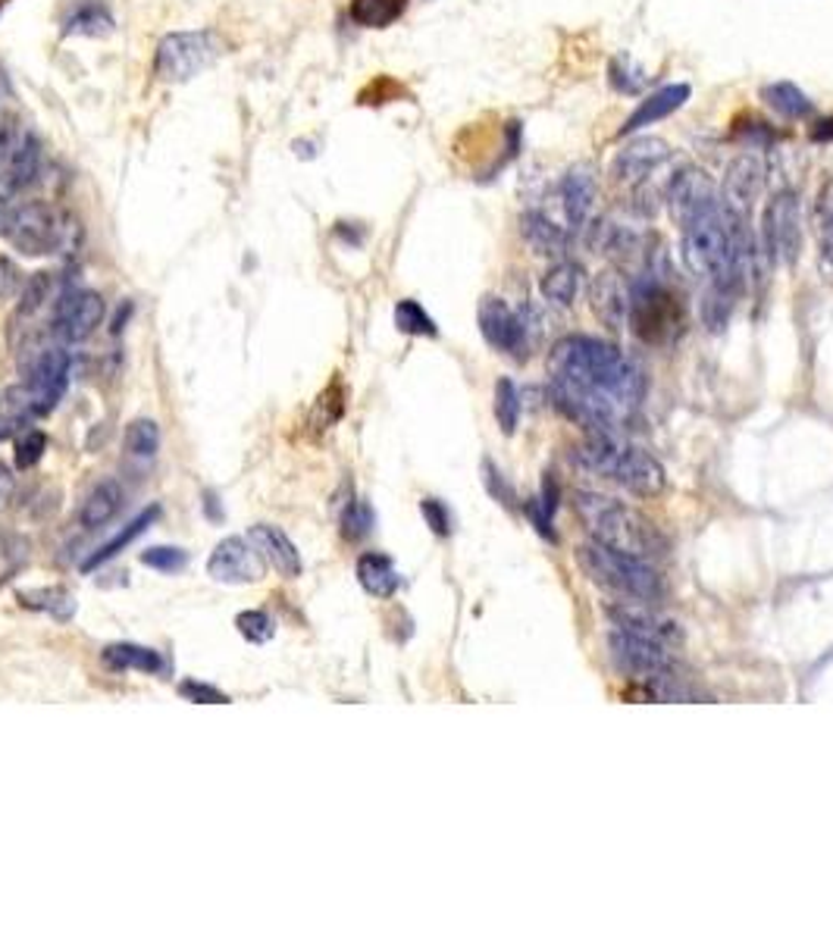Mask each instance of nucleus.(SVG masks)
Wrapping results in <instances>:
<instances>
[{
    "label": "nucleus",
    "instance_id": "nucleus-14",
    "mask_svg": "<svg viewBox=\"0 0 833 939\" xmlns=\"http://www.w3.org/2000/svg\"><path fill=\"white\" fill-rule=\"evenodd\" d=\"M718 204H721V197L715 192L708 173L699 167H683L667 185V207H671V217L677 219V226L718 207Z\"/></svg>",
    "mask_w": 833,
    "mask_h": 939
},
{
    "label": "nucleus",
    "instance_id": "nucleus-20",
    "mask_svg": "<svg viewBox=\"0 0 833 939\" xmlns=\"http://www.w3.org/2000/svg\"><path fill=\"white\" fill-rule=\"evenodd\" d=\"M689 94H693V88L686 85V82L658 88L646 101H639V107L624 119L620 135H634V131L646 129V126H655L658 119H667L671 113H677V110L689 101Z\"/></svg>",
    "mask_w": 833,
    "mask_h": 939
},
{
    "label": "nucleus",
    "instance_id": "nucleus-10",
    "mask_svg": "<svg viewBox=\"0 0 833 939\" xmlns=\"http://www.w3.org/2000/svg\"><path fill=\"white\" fill-rule=\"evenodd\" d=\"M608 645H612L614 664L624 674L639 677L642 683L674 674V657H671L664 642H655V639H646V635L627 633V630L614 627L612 635H608Z\"/></svg>",
    "mask_w": 833,
    "mask_h": 939
},
{
    "label": "nucleus",
    "instance_id": "nucleus-13",
    "mask_svg": "<svg viewBox=\"0 0 833 939\" xmlns=\"http://www.w3.org/2000/svg\"><path fill=\"white\" fill-rule=\"evenodd\" d=\"M207 573L210 580L226 583V586H244V583H258L263 580V561L261 551L244 542L241 536H229L222 539L207 561Z\"/></svg>",
    "mask_w": 833,
    "mask_h": 939
},
{
    "label": "nucleus",
    "instance_id": "nucleus-34",
    "mask_svg": "<svg viewBox=\"0 0 833 939\" xmlns=\"http://www.w3.org/2000/svg\"><path fill=\"white\" fill-rule=\"evenodd\" d=\"M495 420L504 436H511L521 423V392L511 379H499L495 386Z\"/></svg>",
    "mask_w": 833,
    "mask_h": 939
},
{
    "label": "nucleus",
    "instance_id": "nucleus-36",
    "mask_svg": "<svg viewBox=\"0 0 833 939\" xmlns=\"http://www.w3.org/2000/svg\"><path fill=\"white\" fill-rule=\"evenodd\" d=\"M555 507H558V492H555L551 480H546L543 482V495H536L533 504H529V520H533V526H536L546 539H555V533H551Z\"/></svg>",
    "mask_w": 833,
    "mask_h": 939
},
{
    "label": "nucleus",
    "instance_id": "nucleus-26",
    "mask_svg": "<svg viewBox=\"0 0 833 939\" xmlns=\"http://www.w3.org/2000/svg\"><path fill=\"white\" fill-rule=\"evenodd\" d=\"M543 298L551 305L570 307L577 301L580 288H583V266L573 261H558L546 276H543Z\"/></svg>",
    "mask_w": 833,
    "mask_h": 939
},
{
    "label": "nucleus",
    "instance_id": "nucleus-27",
    "mask_svg": "<svg viewBox=\"0 0 833 939\" xmlns=\"http://www.w3.org/2000/svg\"><path fill=\"white\" fill-rule=\"evenodd\" d=\"M104 664L113 671H141V674H160L163 671V657L157 655L153 649L145 645H132V642H116L107 645L104 652Z\"/></svg>",
    "mask_w": 833,
    "mask_h": 939
},
{
    "label": "nucleus",
    "instance_id": "nucleus-12",
    "mask_svg": "<svg viewBox=\"0 0 833 939\" xmlns=\"http://www.w3.org/2000/svg\"><path fill=\"white\" fill-rule=\"evenodd\" d=\"M66 386H69V351H42L28 370V386H25L28 411L38 416L50 414L57 408V401L64 398Z\"/></svg>",
    "mask_w": 833,
    "mask_h": 939
},
{
    "label": "nucleus",
    "instance_id": "nucleus-4",
    "mask_svg": "<svg viewBox=\"0 0 833 939\" xmlns=\"http://www.w3.org/2000/svg\"><path fill=\"white\" fill-rule=\"evenodd\" d=\"M577 564L583 568V573L590 576L598 589L614 592L624 602H646V605H658L667 586L661 580L649 561L614 551V548L602 546V542H586L577 548Z\"/></svg>",
    "mask_w": 833,
    "mask_h": 939
},
{
    "label": "nucleus",
    "instance_id": "nucleus-44",
    "mask_svg": "<svg viewBox=\"0 0 833 939\" xmlns=\"http://www.w3.org/2000/svg\"><path fill=\"white\" fill-rule=\"evenodd\" d=\"M16 210H20L16 197H0V239H10L13 222H16Z\"/></svg>",
    "mask_w": 833,
    "mask_h": 939
},
{
    "label": "nucleus",
    "instance_id": "nucleus-24",
    "mask_svg": "<svg viewBox=\"0 0 833 939\" xmlns=\"http://www.w3.org/2000/svg\"><path fill=\"white\" fill-rule=\"evenodd\" d=\"M357 583L373 598H392L401 586V573L395 570L392 558L383 551H367L357 558Z\"/></svg>",
    "mask_w": 833,
    "mask_h": 939
},
{
    "label": "nucleus",
    "instance_id": "nucleus-32",
    "mask_svg": "<svg viewBox=\"0 0 833 939\" xmlns=\"http://www.w3.org/2000/svg\"><path fill=\"white\" fill-rule=\"evenodd\" d=\"M395 327L404 335H426V339H436L438 335L436 320L411 298L398 301V307H395Z\"/></svg>",
    "mask_w": 833,
    "mask_h": 939
},
{
    "label": "nucleus",
    "instance_id": "nucleus-28",
    "mask_svg": "<svg viewBox=\"0 0 833 939\" xmlns=\"http://www.w3.org/2000/svg\"><path fill=\"white\" fill-rule=\"evenodd\" d=\"M762 101L784 119H806L811 113L809 94L792 82H771L762 88Z\"/></svg>",
    "mask_w": 833,
    "mask_h": 939
},
{
    "label": "nucleus",
    "instance_id": "nucleus-7",
    "mask_svg": "<svg viewBox=\"0 0 833 939\" xmlns=\"http://www.w3.org/2000/svg\"><path fill=\"white\" fill-rule=\"evenodd\" d=\"M219 54L222 44L214 32H173L157 44L153 72L163 82H189L214 64Z\"/></svg>",
    "mask_w": 833,
    "mask_h": 939
},
{
    "label": "nucleus",
    "instance_id": "nucleus-2",
    "mask_svg": "<svg viewBox=\"0 0 833 939\" xmlns=\"http://www.w3.org/2000/svg\"><path fill=\"white\" fill-rule=\"evenodd\" d=\"M573 504L592 542H602V546L642 558V561L667 554L664 533L630 504L617 502L612 495H598V492H577Z\"/></svg>",
    "mask_w": 833,
    "mask_h": 939
},
{
    "label": "nucleus",
    "instance_id": "nucleus-37",
    "mask_svg": "<svg viewBox=\"0 0 833 939\" xmlns=\"http://www.w3.org/2000/svg\"><path fill=\"white\" fill-rule=\"evenodd\" d=\"M50 288H54V276H50V273H35L28 283L22 285V317H32L35 310H42V307L47 305V298H50Z\"/></svg>",
    "mask_w": 833,
    "mask_h": 939
},
{
    "label": "nucleus",
    "instance_id": "nucleus-33",
    "mask_svg": "<svg viewBox=\"0 0 833 939\" xmlns=\"http://www.w3.org/2000/svg\"><path fill=\"white\" fill-rule=\"evenodd\" d=\"M126 448H129L135 458H153L157 448H160V426L148 420V416H138L126 426Z\"/></svg>",
    "mask_w": 833,
    "mask_h": 939
},
{
    "label": "nucleus",
    "instance_id": "nucleus-6",
    "mask_svg": "<svg viewBox=\"0 0 833 939\" xmlns=\"http://www.w3.org/2000/svg\"><path fill=\"white\" fill-rule=\"evenodd\" d=\"M762 251L777 266H792L802 254V204L792 188L771 197L762 210Z\"/></svg>",
    "mask_w": 833,
    "mask_h": 939
},
{
    "label": "nucleus",
    "instance_id": "nucleus-21",
    "mask_svg": "<svg viewBox=\"0 0 833 939\" xmlns=\"http://www.w3.org/2000/svg\"><path fill=\"white\" fill-rule=\"evenodd\" d=\"M561 204L573 229H583L590 222L592 204H595V167L577 163L561 179Z\"/></svg>",
    "mask_w": 833,
    "mask_h": 939
},
{
    "label": "nucleus",
    "instance_id": "nucleus-46",
    "mask_svg": "<svg viewBox=\"0 0 833 939\" xmlns=\"http://www.w3.org/2000/svg\"><path fill=\"white\" fill-rule=\"evenodd\" d=\"M809 138L814 141V145H831L833 141V116H824V119H818L814 126L809 129Z\"/></svg>",
    "mask_w": 833,
    "mask_h": 939
},
{
    "label": "nucleus",
    "instance_id": "nucleus-25",
    "mask_svg": "<svg viewBox=\"0 0 833 939\" xmlns=\"http://www.w3.org/2000/svg\"><path fill=\"white\" fill-rule=\"evenodd\" d=\"M123 502H126V495H123V485H119V482H98V485L88 492L85 504H82V511H79V524L85 526V529H101V526L110 524V520L119 514Z\"/></svg>",
    "mask_w": 833,
    "mask_h": 939
},
{
    "label": "nucleus",
    "instance_id": "nucleus-45",
    "mask_svg": "<svg viewBox=\"0 0 833 939\" xmlns=\"http://www.w3.org/2000/svg\"><path fill=\"white\" fill-rule=\"evenodd\" d=\"M13 492H16V477H13V470L7 463H0V511L10 504Z\"/></svg>",
    "mask_w": 833,
    "mask_h": 939
},
{
    "label": "nucleus",
    "instance_id": "nucleus-3",
    "mask_svg": "<svg viewBox=\"0 0 833 939\" xmlns=\"http://www.w3.org/2000/svg\"><path fill=\"white\" fill-rule=\"evenodd\" d=\"M570 458L586 473L614 482L634 495L652 499L664 489V467L646 448L630 445L614 433H592L573 445Z\"/></svg>",
    "mask_w": 833,
    "mask_h": 939
},
{
    "label": "nucleus",
    "instance_id": "nucleus-48",
    "mask_svg": "<svg viewBox=\"0 0 833 939\" xmlns=\"http://www.w3.org/2000/svg\"><path fill=\"white\" fill-rule=\"evenodd\" d=\"M0 3H3V0H0Z\"/></svg>",
    "mask_w": 833,
    "mask_h": 939
},
{
    "label": "nucleus",
    "instance_id": "nucleus-11",
    "mask_svg": "<svg viewBox=\"0 0 833 939\" xmlns=\"http://www.w3.org/2000/svg\"><path fill=\"white\" fill-rule=\"evenodd\" d=\"M477 323H480L482 339L502 354H511V357H524L526 348H529V335H526V323L524 317L514 310V307L489 295L482 298L480 310H477Z\"/></svg>",
    "mask_w": 833,
    "mask_h": 939
},
{
    "label": "nucleus",
    "instance_id": "nucleus-5",
    "mask_svg": "<svg viewBox=\"0 0 833 939\" xmlns=\"http://www.w3.org/2000/svg\"><path fill=\"white\" fill-rule=\"evenodd\" d=\"M627 327L646 345H667L686 327V307L677 288L658 270H646L630 283V320Z\"/></svg>",
    "mask_w": 833,
    "mask_h": 939
},
{
    "label": "nucleus",
    "instance_id": "nucleus-19",
    "mask_svg": "<svg viewBox=\"0 0 833 939\" xmlns=\"http://www.w3.org/2000/svg\"><path fill=\"white\" fill-rule=\"evenodd\" d=\"M667 157H671L667 141H661V138H634L624 151L614 157L612 175L617 182L639 185L646 175L655 173V167H661Z\"/></svg>",
    "mask_w": 833,
    "mask_h": 939
},
{
    "label": "nucleus",
    "instance_id": "nucleus-41",
    "mask_svg": "<svg viewBox=\"0 0 833 939\" xmlns=\"http://www.w3.org/2000/svg\"><path fill=\"white\" fill-rule=\"evenodd\" d=\"M44 451H47V436H44V433L35 430V433L22 436L20 445H16V467H20V470L35 467V463L44 458Z\"/></svg>",
    "mask_w": 833,
    "mask_h": 939
},
{
    "label": "nucleus",
    "instance_id": "nucleus-29",
    "mask_svg": "<svg viewBox=\"0 0 833 939\" xmlns=\"http://www.w3.org/2000/svg\"><path fill=\"white\" fill-rule=\"evenodd\" d=\"M408 10V0H351V20L364 28H386Z\"/></svg>",
    "mask_w": 833,
    "mask_h": 939
},
{
    "label": "nucleus",
    "instance_id": "nucleus-22",
    "mask_svg": "<svg viewBox=\"0 0 833 939\" xmlns=\"http://www.w3.org/2000/svg\"><path fill=\"white\" fill-rule=\"evenodd\" d=\"M521 232L524 241L543 257H564L570 248V236L564 226H558L555 219L546 217L543 210H526L521 217Z\"/></svg>",
    "mask_w": 833,
    "mask_h": 939
},
{
    "label": "nucleus",
    "instance_id": "nucleus-17",
    "mask_svg": "<svg viewBox=\"0 0 833 939\" xmlns=\"http://www.w3.org/2000/svg\"><path fill=\"white\" fill-rule=\"evenodd\" d=\"M590 307L608 329H624L630 320V283L617 270H602L590 283Z\"/></svg>",
    "mask_w": 833,
    "mask_h": 939
},
{
    "label": "nucleus",
    "instance_id": "nucleus-38",
    "mask_svg": "<svg viewBox=\"0 0 833 939\" xmlns=\"http://www.w3.org/2000/svg\"><path fill=\"white\" fill-rule=\"evenodd\" d=\"M141 564L151 570H160V573H179L189 564V554L182 548H170V546H153L148 551H141Z\"/></svg>",
    "mask_w": 833,
    "mask_h": 939
},
{
    "label": "nucleus",
    "instance_id": "nucleus-35",
    "mask_svg": "<svg viewBox=\"0 0 833 939\" xmlns=\"http://www.w3.org/2000/svg\"><path fill=\"white\" fill-rule=\"evenodd\" d=\"M236 630L251 645H263V642H270L276 635V620L266 611H241L236 617Z\"/></svg>",
    "mask_w": 833,
    "mask_h": 939
},
{
    "label": "nucleus",
    "instance_id": "nucleus-9",
    "mask_svg": "<svg viewBox=\"0 0 833 939\" xmlns=\"http://www.w3.org/2000/svg\"><path fill=\"white\" fill-rule=\"evenodd\" d=\"M101 320H104V298L98 291L64 285L57 301H54V327H50V332L64 345H76V342H85L88 335L101 327Z\"/></svg>",
    "mask_w": 833,
    "mask_h": 939
},
{
    "label": "nucleus",
    "instance_id": "nucleus-30",
    "mask_svg": "<svg viewBox=\"0 0 833 939\" xmlns=\"http://www.w3.org/2000/svg\"><path fill=\"white\" fill-rule=\"evenodd\" d=\"M20 602L32 611H47L57 620H69L76 614V598L64 586H47V589L20 592Z\"/></svg>",
    "mask_w": 833,
    "mask_h": 939
},
{
    "label": "nucleus",
    "instance_id": "nucleus-15",
    "mask_svg": "<svg viewBox=\"0 0 833 939\" xmlns=\"http://www.w3.org/2000/svg\"><path fill=\"white\" fill-rule=\"evenodd\" d=\"M765 185V167L755 153H737L730 163H727V173H723V188H721V204L723 210L737 214V217H749L755 197Z\"/></svg>",
    "mask_w": 833,
    "mask_h": 939
},
{
    "label": "nucleus",
    "instance_id": "nucleus-16",
    "mask_svg": "<svg viewBox=\"0 0 833 939\" xmlns=\"http://www.w3.org/2000/svg\"><path fill=\"white\" fill-rule=\"evenodd\" d=\"M608 617L617 630H627V633L646 635V639H655V642H680L683 633H680L677 620L658 614V605H646V602H624L620 605H612L608 608Z\"/></svg>",
    "mask_w": 833,
    "mask_h": 939
},
{
    "label": "nucleus",
    "instance_id": "nucleus-18",
    "mask_svg": "<svg viewBox=\"0 0 833 939\" xmlns=\"http://www.w3.org/2000/svg\"><path fill=\"white\" fill-rule=\"evenodd\" d=\"M248 542L258 548L266 564H273V570L285 576V580H298L301 576V551L298 546L285 536L283 526L258 524L248 529Z\"/></svg>",
    "mask_w": 833,
    "mask_h": 939
},
{
    "label": "nucleus",
    "instance_id": "nucleus-47",
    "mask_svg": "<svg viewBox=\"0 0 833 939\" xmlns=\"http://www.w3.org/2000/svg\"><path fill=\"white\" fill-rule=\"evenodd\" d=\"M10 436V423H0V442Z\"/></svg>",
    "mask_w": 833,
    "mask_h": 939
},
{
    "label": "nucleus",
    "instance_id": "nucleus-1",
    "mask_svg": "<svg viewBox=\"0 0 833 939\" xmlns=\"http://www.w3.org/2000/svg\"><path fill=\"white\" fill-rule=\"evenodd\" d=\"M551 401L592 433L620 436L642 401V373L624 351L592 335H568L548 354Z\"/></svg>",
    "mask_w": 833,
    "mask_h": 939
},
{
    "label": "nucleus",
    "instance_id": "nucleus-40",
    "mask_svg": "<svg viewBox=\"0 0 833 939\" xmlns=\"http://www.w3.org/2000/svg\"><path fill=\"white\" fill-rule=\"evenodd\" d=\"M420 514H423V520H426V526H430L436 536H452V529H455L452 511L438 502V499H423V502H420Z\"/></svg>",
    "mask_w": 833,
    "mask_h": 939
},
{
    "label": "nucleus",
    "instance_id": "nucleus-31",
    "mask_svg": "<svg viewBox=\"0 0 833 939\" xmlns=\"http://www.w3.org/2000/svg\"><path fill=\"white\" fill-rule=\"evenodd\" d=\"M153 517H157V507H151V511H145L141 517H135V520H132V524L126 526L123 533H116V536L110 539L107 546L98 548V551H94V554L88 558L85 564H82V570H94V568H98V564H104V561H110V558H116V554H119L123 548L129 546L132 539H138V536L145 533V526H151Z\"/></svg>",
    "mask_w": 833,
    "mask_h": 939
},
{
    "label": "nucleus",
    "instance_id": "nucleus-8",
    "mask_svg": "<svg viewBox=\"0 0 833 939\" xmlns=\"http://www.w3.org/2000/svg\"><path fill=\"white\" fill-rule=\"evenodd\" d=\"M42 141L0 123V197H16L42 179Z\"/></svg>",
    "mask_w": 833,
    "mask_h": 939
},
{
    "label": "nucleus",
    "instance_id": "nucleus-42",
    "mask_svg": "<svg viewBox=\"0 0 833 939\" xmlns=\"http://www.w3.org/2000/svg\"><path fill=\"white\" fill-rule=\"evenodd\" d=\"M179 696L189 701H201V705H226L229 701L226 692H219V689L207 686V683H195V679L179 683Z\"/></svg>",
    "mask_w": 833,
    "mask_h": 939
},
{
    "label": "nucleus",
    "instance_id": "nucleus-43",
    "mask_svg": "<svg viewBox=\"0 0 833 939\" xmlns=\"http://www.w3.org/2000/svg\"><path fill=\"white\" fill-rule=\"evenodd\" d=\"M20 285L22 276L20 270H16V263L0 257V298H13L20 291Z\"/></svg>",
    "mask_w": 833,
    "mask_h": 939
},
{
    "label": "nucleus",
    "instance_id": "nucleus-23",
    "mask_svg": "<svg viewBox=\"0 0 833 939\" xmlns=\"http://www.w3.org/2000/svg\"><path fill=\"white\" fill-rule=\"evenodd\" d=\"M64 35H85V38H104L113 32V13L101 0H76L64 13L60 22Z\"/></svg>",
    "mask_w": 833,
    "mask_h": 939
},
{
    "label": "nucleus",
    "instance_id": "nucleus-39",
    "mask_svg": "<svg viewBox=\"0 0 833 939\" xmlns=\"http://www.w3.org/2000/svg\"><path fill=\"white\" fill-rule=\"evenodd\" d=\"M373 511L367 502H351L345 517H342V536L345 539H364L373 529Z\"/></svg>",
    "mask_w": 833,
    "mask_h": 939
}]
</instances>
